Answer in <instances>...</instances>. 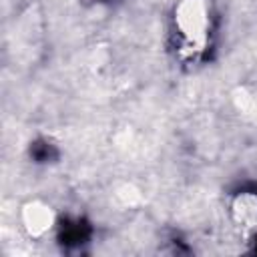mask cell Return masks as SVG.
<instances>
[{"mask_svg": "<svg viewBox=\"0 0 257 257\" xmlns=\"http://www.w3.org/2000/svg\"><path fill=\"white\" fill-rule=\"evenodd\" d=\"M52 223V217H50V211L42 205H32L28 207L26 211V227L30 229V233L34 235H40L44 233Z\"/></svg>", "mask_w": 257, "mask_h": 257, "instance_id": "2", "label": "cell"}, {"mask_svg": "<svg viewBox=\"0 0 257 257\" xmlns=\"http://www.w3.org/2000/svg\"><path fill=\"white\" fill-rule=\"evenodd\" d=\"M205 8L201 0H189L187 4L181 6L179 12V26L183 30V34L189 40H201L203 38V30H205Z\"/></svg>", "mask_w": 257, "mask_h": 257, "instance_id": "1", "label": "cell"}]
</instances>
